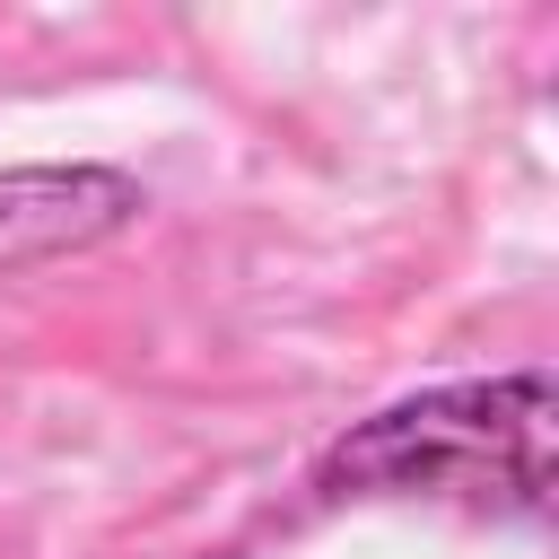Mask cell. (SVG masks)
I'll return each mask as SVG.
<instances>
[{"label":"cell","instance_id":"obj_2","mask_svg":"<svg viewBox=\"0 0 559 559\" xmlns=\"http://www.w3.org/2000/svg\"><path fill=\"white\" fill-rule=\"evenodd\" d=\"M140 218V183L114 166H9L0 175V271L79 253Z\"/></svg>","mask_w":559,"mask_h":559},{"label":"cell","instance_id":"obj_1","mask_svg":"<svg viewBox=\"0 0 559 559\" xmlns=\"http://www.w3.org/2000/svg\"><path fill=\"white\" fill-rule=\"evenodd\" d=\"M323 498H454L472 515H550V376H463L358 419L323 472Z\"/></svg>","mask_w":559,"mask_h":559}]
</instances>
